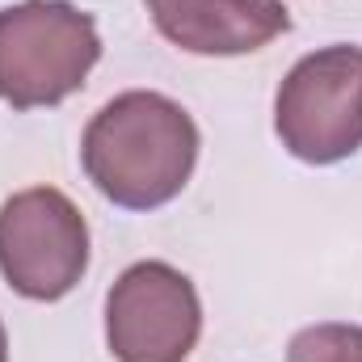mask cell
<instances>
[{
    "label": "cell",
    "instance_id": "cell-1",
    "mask_svg": "<svg viewBox=\"0 0 362 362\" xmlns=\"http://www.w3.org/2000/svg\"><path fill=\"white\" fill-rule=\"evenodd\" d=\"M81 165L114 206L156 211L185 189L198 165V127L165 93H118L89 118Z\"/></svg>",
    "mask_w": 362,
    "mask_h": 362
},
{
    "label": "cell",
    "instance_id": "cell-2",
    "mask_svg": "<svg viewBox=\"0 0 362 362\" xmlns=\"http://www.w3.org/2000/svg\"><path fill=\"white\" fill-rule=\"evenodd\" d=\"M101 59L93 13L68 0H21L0 8V101L13 110L59 105L85 89Z\"/></svg>",
    "mask_w": 362,
    "mask_h": 362
},
{
    "label": "cell",
    "instance_id": "cell-3",
    "mask_svg": "<svg viewBox=\"0 0 362 362\" xmlns=\"http://www.w3.org/2000/svg\"><path fill=\"white\" fill-rule=\"evenodd\" d=\"M274 131L303 165H337L362 148V47L303 55L278 85Z\"/></svg>",
    "mask_w": 362,
    "mask_h": 362
},
{
    "label": "cell",
    "instance_id": "cell-4",
    "mask_svg": "<svg viewBox=\"0 0 362 362\" xmlns=\"http://www.w3.org/2000/svg\"><path fill=\"white\" fill-rule=\"evenodd\" d=\"M85 270L89 223L64 189L34 185L0 206V274L17 295L55 303L81 286Z\"/></svg>",
    "mask_w": 362,
    "mask_h": 362
},
{
    "label": "cell",
    "instance_id": "cell-5",
    "mask_svg": "<svg viewBox=\"0 0 362 362\" xmlns=\"http://www.w3.org/2000/svg\"><path fill=\"white\" fill-rule=\"evenodd\" d=\"M198 333V291L169 262H135L105 295V346L114 362H185Z\"/></svg>",
    "mask_w": 362,
    "mask_h": 362
},
{
    "label": "cell",
    "instance_id": "cell-6",
    "mask_svg": "<svg viewBox=\"0 0 362 362\" xmlns=\"http://www.w3.org/2000/svg\"><path fill=\"white\" fill-rule=\"evenodd\" d=\"M152 25L189 55H249L291 30L282 0H148Z\"/></svg>",
    "mask_w": 362,
    "mask_h": 362
},
{
    "label": "cell",
    "instance_id": "cell-7",
    "mask_svg": "<svg viewBox=\"0 0 362 362\" xmlns=\"http://www.w3.org/2000/svg\"><path fill=\"white\" fill-rule=\"evenodd\" d=\"M286 362H362V325H308L291 337Z\"/></svg>",
    "mask_w": 362,
    "mask_h": 362
},
{
    "label": "cell",
    "instance_id": "cell-8",
    "mask_svg": "<svg viewBox=\"0 0 362 362\" xmlns=\"http://www.w3.org/2000/svg\"><path fill=\"white\" fill-rule=\"evenodd\" d=\"M0 362H8V333H4V325H0Z\"/></svg>",
    "mask_w": 362,
    "mask_h": 362
}]
</instances>
